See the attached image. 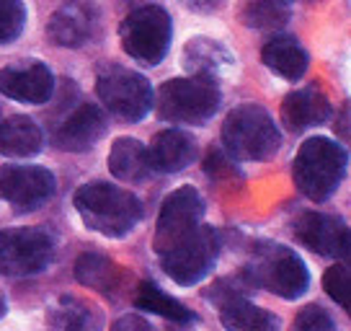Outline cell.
Returning <instances> with one entry per match:
<instances>
[{"instance_id":"1f68e13d","label":"cell","mask_w":351,"mask_h":331,"mask_svg":"<svg viewBox=\"0 0 351 331\" xmlns=\"http://www.w3.org/2000/svg\"><path fill=\"white\" fill-rule=\"evenodd\" d=\"M186 5L199 13H212V11H219L225 5V0H186Z\"/></svg>"},{"instance_id":"9c48e42d","label":"cell","mask_w":351,"mask_h":331,"mask_svg":"<svg viewBox=\"0 0 351 331\" xmlns=\"http://www.w3.org/2000/svg\"><path fill=\"white\" fill-rule=\"evenodd\" d=\"M55 256V241L42 228L0 231V275L32 277L44 272Z\"/></svg>"},{"instance_id":"8fae6325","label":"cell","mask_w":351,"mask_h":331,"mask_svg":"<svg viewBox=\"0 0 351 331\" xmlns=\"http://www.w3.org/2000/svg\"><path fill=\"white\" fill-rule=\"evenodd\" d=\"M55 192L57 179L44 166H0V199L16 210H39Z\"/></svg>"},{"instance_id":"ffe728a7","label":"cell","mask_w":351,"mask_h":331,"mask_svg":"<svg viewBox=\"0 0 351 331\" xmlns=\"http://www.w3.org/2000/svg\"><path fill=\"white\" fill-rule=\"evenodd\" d=\"M42 127L23 114H13L0 124V153L8 158H32L42 150Z\"/></svg>"},{"instance_id":"3957f363","label":"cell","mask_w":351,"mask_h":331,"mask_svg":"<svg viewBox=\"0 0 351 331\" xmlns=\"http://www.w3.org/2000/svg\"><path fill=\"white\" fill-rule=\"evenodd\" d=\"M349 155L343 145L333 143L328 137H310L300 145L292 163L295 187L313 202H326L336 194L341 181L346 176Z\"/></svg>"},{"instance_id":"484cf974","label":"cell","mask_w":351,"mask_h":331,"mask_svg":"<svg viewBox=\"0 0 351 331\" xmlns=\"http://www.w3.org/2000/svg\"><path fill=\"white\" fill-rule=\"evenodd\" d=\"M62 331H104V313L77 298H62Z\"/></svg>"},{"instance_id":"cb8c5ba5","label":"cell","mask_w":351,"mask_h":331,"mask_svg":"<svg viewBox=\"0 0 351 331\" xmlns=\"http://www.w3.org/2000/svg\"><path fill=\"white\" fill-rule=\"evenodd\" d=\"M75 279L83 287L99 290V293H111L117 290L121 279L119 266L114 264L111 259L101 254H83L77 256L75 262Z\"/></svg>"},{"instance_id":"e575fe53","label":"cell","mask_w":351,"mask_h":331,"mask_svg":"<svg viewBox=\"0 0 351 331\" xmlns=\"http://www.w3.org/2000/svg\"><path fill=\"white\" fill-rule=\"evenodd\" d=\"M0 124H3V114H0Z\"/></svg>"},{"instance_id":"5b68a950","label":"cell","mask_w":351,"mask_h":331,"mask_svg":"<svg viewBox=\"0 0 351 331\" xmlns=\"http://www.w3.org/2000/svg\"><path fill=\"white\" fill-rule=\"evenodd\" d=\"M219 104L222 93L209 78H173L158 91V114L173 124H204L217 114Z\"/></svg>"},{"instance_id":"4fadbf2b","label":"cell","mask_w":351,"mask_h":331,"mask_svg":"<svg viewBox=\"0 0 351 331\" xmlns=\"http://www.w3.org/2000/svg\"><path fill=\"white\" fill-rule=\"evenodd\" d=\"M0 93L5 99L42 106L55 93V76L39 60H26L21 65H8L0 70Z\"/></svg>"},{"instance_id":"83f0119b","label":"cell","mask_w":351,"mask_h":331,"mask_svg":"<svg viewBox=\"0 0 351 331\" xmlns=\"http://www.w3.org/2000/svg\"><path fill=\"white\" fill-rule=\"evenodd\" d=\"M251 290H256V287L251 285V279L245 277V272H241L238 277H225V279L215 282V285L209 287L207 300L217 303L219 308V306H225V303H230L235 298H245Z\"/></svg>"},{"instance_id":"277c9868","label":"cell","mask_w":351,"mask_h":331,"mask_svg":"<svg viewBox=\"0 0 351 331\" xmlns=\"http://www.w3.org/2000/svg\"><path fill=\"white\" fill-rule=\"evenodd\" d=\"M253 287L269 290L285 300L302 298L310 287V272L302 256L282 243H263L253 251L251 264L243 269Z\"/></svg>"},{"instance_id":"7a4b0ae2","label":"cell","mask_w":351,"mask_h":331,"mask_svg":"<svg viewBox=\"0 0 351 331\" xmlns=\"http://www.w3.org/2000/svg\"><path fill=\"white\" fill-rule=\"evenodd\" d=\"M222 145L232 161L261 163L279 153L282 133L274 117L263 106L243 104L232 109L222 122Z\"/></svg>"},{"instance_id":"5bb4252c","label":"cell","mask_w":351,"mask_h":331,"mask_svg":"<svg viewBox=\"0 0 351 331\" xmlns=\"http://www.w3.org/2000/svg\"><path fill=\"white\" fill-rule=\"evenodd\" d=\"M106 127H109V122H106V114H104L101 106H96V104H80L57 127L55 143L62 150L83 153V150H90L106 135Z\"/></svg>"},{"instance_id":"ac0fdd59","label":"cell","mask_w":351,"mask_h":331,"mask_svg":"<svg viewBox=\"0 0 351 331\" xmlns=\"http://www.w3.org/2000/svg\"><path fill=\"white\" fill-rule=\"evenodd\" d=\"M184 65L191 76L209 78L217 83V78L228 76L235 67V57L212 39H191L184 49Z\"/></svg>"},{"instance_id":"4316f807","label":"cell","mask_w":351,"mask_h":331,"mask_svg":"<svg viewBox=\"0 0 351 331\" xmlns=\"http://www.w3.org/2000/svg\"><path fill=\"white\" fill-rule=\"evenodd\" d=\"M26 26L23 0H0V45L19 39Z\"/></svg>"},{"instance_id":"7402d4cb","label":"cell","mask_w":351,"mask_h":331,"mask_svg":"<svg viewBox=\"0 0 351 331\" xmlns=\"http://www.w3.org/2000/svg\"><path fill=\"white\" fill-rule=\"evenodd\" d=\"M219 321L228 331H279L282 319L266 308H258L245 298H235L219 306Z\"/></svg>"},{"instance_id":"ba28073f","label":"cell","mask_w":351,"mask_h":331,"mask_svg":"<svg viewBox=\"0 0 351 331\" xmlns=\"http://www.w3.org/2000/svg\"><path fill=\"white\" fill-rule=\"evenodd\" d=\"M96 93L101 104L124 122L145 119L155 106V93L150 80L127 67H109L96 80Z\"/></svg>"},{"instance_id":"7c38bea8","label":"cell","mask_w":351,"mask_h":331,"mask_svg":"<svg viewBox=\"0 0 351 331\" xmlns=\"http://www.w3.org/2000/svg\"><path fill=\"white\" fill-rule=\"evenodd\" d=\"M295 238L305 249L328 259H349V228L336 215L305 212L295 222Z\"/></svg>"},{"instance_id":"836d02e7","label":"cell","mask_w":351,"mask_h":331,"mask_svg":"<svg viewBox=\"0 0 351 331\" xmlns=\"http://www.w3.org/2000/svg\"><path fill=\"white\" fill-rule=\"evenodd\" d=\"M3 316H5V300L0 298V319H3Z\"/></svg>"},{"instance_id":"2e32d148","label":"cell","mask_w":351,"mask_h":331,"mask_svg":"<svg viewBox=\"0 0 351 331\" xmlns=\"http://www.w3.org/2000/svg\"><path fill=\"white\" fill-rule=\"evenodd\" d=\"M197 140L194 135L184 130H163L153 137V143L147 145V161L150 171L158 174H178L197 161Z\"/></svg>"},{"instance_id":"52a82bcc","label":"cell","mask_w":351,"mask_h":331,"mask_svg":"<svg viewBox=\"0 0 351 331\" xmlns=\"http://www.w3.org/2000/svg\"><path fill=\"white\" fill-rule=\"evenodd\" d=\"M219 249H222V238H219L217 228L199 225L184 241H178L173 249L160 254V264L176 285L194 287L215 269Z\"/></svg>"},{"instance_id":"603a6c76","label":"cell","mask_w":351,"mask_h":331,"mask_svg":"<svg viewBox=\"0 0 351 331\" xmlns=\"http://www.w3.org/2000/svg\"><path fill=\"white\" fill-rule=\"evenodd\" d=\"M132 303H134L137 310H150L155 316H163V319L176 321V323H191V321H197L194 310H189L181 300L171 298L155 282H140L137 290H134V300Z\"/></svg>"},{"instance_id":"e0dca14e","label":"cell","mask_w":351,"mask_h":331,"mask_svg":"<svg viewBox=\"0 0 351 331\" xmlns=\"http://www.w3.org/2000/svg\"><path fill=\"white\" fill-rule=\"evenodd\" d=\"M330 117V101L318 86L292 91L282 101V124L289 133H302L307 127H315Z\"/></svg>"},{"instance_id":"d6a6232c","label":"cell","mask_w":351,"mask_h":331,"mask_svg":"<svg viewBox=\"0 0 351 331\" xmlns=\"http://www.w3.org/2000/svg\"><path fill=\"white\" fill-rule=\"evenodd\" d=\"M336 130H341V137H343V143H346V140H349V106L341 109V124H336Z\"/></svg>"},{"instance_id":"f1b7e54d","label":"cell","mask_w":351,"mask_h":331,"mask_svg":"<svg viewBox=\"0 0 351 331\" xmlns=\"http://www.w3.org/2000/svg\"><path fill=\"white\" fill-rule=\"evenodd\" d=\"M323 287H326V293H328L330 300H336L341 308L349 310L351 303H349V287H351V279H349V266L346 264H333L323 275Z\"/></svg>"},{"instance_id":"30bf717a","label":"cell","mask_w":351,"mask_h":331,"mask_svg":"<svg viewBox=\"0 0 351 331\" xmlns=\"http://www.w3.org/2000/svg\"><path fill=\"white\" fill-rule=\"evenodd\" d=\"M204 218V199L194 187H178L160 205V215L155 222L153 249L160 256L184 241L189 233L202 225Z\"/></svg>"},{"instance_id":"d6986e66","label":"cell","mask_w":351,"mask_h":331,"mask_svg":"<svg viewBox=\"0 0 351 331\" xmlns=\"http://www.w3.org/2000/svg\"><path fill=\"white\" fill-rule=\"evenodd\" d=\"M109 171L124 184H140L150 176L147 145L134 137H117L109 150Z\"/></svg>"},{"instance_id":"8992f818","label":"cell","mask_w":351,"mask_h":331,"mask_svg":"<svg viewBox=\"0 0 351 331\" xmlns=\"http://www.w3.org/2000/svg\"><path fill=\"white\" fill-rule=\"evenodd\" d=\"M119 39L124 55L134 62H143L147 67L160 65L173 39L171 16L160 5H143L121 21Z\"/></svg>"},{"instance_id":"4dcf8cb0","label":"cell","mask_w":351,"mask_h":331,"mask_svg":"<svg viewBox=\"0 0 351 331\" xmlns=\"http://www.w3.org/2000/svg\"><path fill=\"white\" fill-rule=\"evenodd\" d=\"M111 331H155L147 321L143 319V316H121L114 326H111Z\"/></svg>"},{"instance_id":"d4e9b609","label":"cell","mask_w":351,"mask_h":331,"mask_svg":"<svg viewBox=\"0 0 351 331\" xmlns=\"http://www.w3.org/2000/svg\"><path fill=\"white\" fill-rule=\"evenodd\" d=\"M292 16L289 0H243L241 3V21L248 29L269 32L282 29Z\"/></svg>"},{"instance_id":"f546056e","label":"cell","mask_w":351,"mask_h":331,"mask_svg":"<svg viewBox=\"0 0 351 331\" xmlns=\"http://www.w3.org/2000/svg\"><path fill=\"white\" fill-rule=\"evenodd\" d=\"M295 331H339L336 323L330 319V313L326 308H320L318 303L307 306L297 313L295 319Z\"/></svg>"},{"instance_id":"44dd1931","label":"cell","mask_w":351,"mask_h":331,"mask_svg":"<svg viewBox=\"0 0 351 331\" xmlns=\"http://www.w3.org/2000/svg\"><path fill=\"white\" fill-rule=\"evenodd\" d=\"M261 60L271 73L287 78V80H300L307 73V65H310L307 52L292 36H274L271 42H266Z\"/></svg>"},{"instance_id":"6da1fadb","label":"cell","mask_w":351,"mask_h":331,"mask_svg":"<svg viewBox=\"0 0 351 331\" xmlns=\"http://www.w3.org/2000/svg\"><path fill=\"white\" fill-rule=\"evenodd\" d=\"M73 205L88 231L101 233L106 238H124L143 220L140 197L109 181H90L77 187Z\"/></svg>"},{"instance_id":"9a60e30c","label":"cell","mask_w":351,"mask_h":331,"mask_svg":"<svg viewBox=\"0 0 351 331\" xmlns=\"http://www.w3.org/2000/svg\"><path fill=\"white\" fill-rule=\"evenodd\" d=\"M96 26H99L96 8L83 3V0H70L62 8H57V13L47 26V34L57 47L77 49V47L88 45L93 39Z\"/></svg>"}]
</instances>
